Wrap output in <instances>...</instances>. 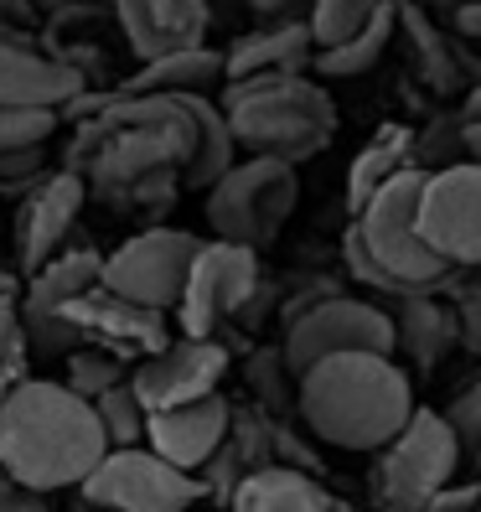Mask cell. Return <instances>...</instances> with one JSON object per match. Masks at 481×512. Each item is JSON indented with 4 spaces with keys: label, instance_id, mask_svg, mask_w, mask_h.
I'll return each instance as SVG.
<instances>
[{
    "label": "cell",
    "instance_id": "cell-1",
    "mask_svg": "<svg viewBox=\"0 0 481 512\" xmlns=\"http://www.w3.org/2000/svg\"><path fill=\"white\" fill-rule=\"evenodd\" d=\"M109 456L94 399L52 378H21L0 394V471L37 492L83 487V476Z\"/></svg>",
    "mask_w": 481,
    "mask_h": 512
},
{
    "label": "cell",
    "instance_id": "cell-2",
    "mask_svg": "<svg viewBox=\"0 0 481 512\" xmlns=\"http://www.w3.org/2000/svg\"><path fill=\"white\" fill-rule=\"evenodd\" d=\"M414 409V383L394 352H332L295 378V414L337 450H383Z\"/></svg>",
    "mask_w": 481,
    "mask_h": 512
},
{
    "label": "cell",
    "instance_id": "cell-3",
    "mask_svg": "<svg viewBox=\"0 0 481 512\" xmlns=\"http://www.w3.org/2000/svg\"><path fill=\"white\" fill-rule=\"evenodd\" d=\"M228 125L238 150L249 156H280L290 166L311 161L316 150L337 135V104L321 83L300 73H264V78H233L223 83Z\"/></svg>",
    "mask_w": 481,
    "mask_h": 512
},
{
    "label": "cell",
    "instance_id": "cell-4",
    "mask_svg": "<svg viewBox=\"0 0 481 512\" xmlns=\"http://www.w3.org/2000/svg\"><path fill=\"white\" fill-rule=\"evenodd\" d=\"M419 192H425V166H404L363 202L357 213V233H363L368 254L383 264V275L399 285V295H419V290H440V280L450 275V264L425 244L419 233Z\"/></svg>",
    "mask_w": 481,
    "mask_h": 512
},
{
    "label": "cell",
    "instance_id": "cell-5",
    "mask_svg": "<svg viewBox=\"0 0 481 512\" xmlns=\"http://www.w3.org/2000/svg\"><path fill=\"white\" fill-rule=\"evenodd\" d=\"M466 450L450 430V419L435 409H414L409 425L378 450L373 461V497L383 512H430L435 492L456 481Z\"/></svg>",
    "mask_w": 481,
    "mask_h": 512
},
{
    "label": "cell",
    "instance_id": "cell-6",
    "mask_svg": "<svg viewBox=\"0 0 481 512\" xmlns=\"http://www.w3.org/2000/svg\"><path fill=\"white\" fill-rule=\"evenodd\" d=\"M202 197H207L202 202L207 207V228H213L218 238L264 249V244H275V233L290 223L300 182H295L290 161L249 156V161H233Z\"/></svg>",
    "mask_w": 481,
    "mask_h": 512
},
{
    "label": "cell",
    "instance_id": "cell-7",
    "mask_svg": "<svg viewBox=\"0 0 481 512\" xmlns=\"http://www.w3.org/2000/svg\"><path fill=\"white\" fill-rule=\"evenodd\" d=\"M202 497V476L171 466L150 445H114L83 476V502L94 512H192Z\"/></svg>",
    "mask_w": 481,
    "mask_h": 512
},
{
    "label": "cell",
    "instance_id": "cell-8",
    "mask_svg": "<svg viewBox=\"0 0 481 512\" xmlns=\"http://www.w3.org/2000/svg\"><path fill=\"white\" fill-rule=\"evenodd\" d=\"M399 347V326L383 306L357 295H316L311 306H300L285 316V368L300 378L311 363L332 352H394Z\"/></svg>",
    "mask_w": 481,
    "mask_h": 512
},
{
    "label": "cell",
    "instance_id": "cell-9",
    "mask_svg": "<svg viewBox=\"0 0 481 512\" xmlns=\"http://www.w3.org/2000/svg\"><path fill=\"white\" fill-rule=\"evenodd\" d=\"M104 280V254L88 249V244H73L63 254H52L42 269H32L21 285V321H26V342H32L37 357H68L78 352L88 337L68 321V306L94 290Z\"/></svg>",
    "mask_w": 481,
    "mask_h": 512
},
{
    "label": "cell",
    "instance_id": "cell-10",
    "mask_svg": "<svg viewBox=\"0 0 481 512\" xmlns=\"http://www.w3.org/2000/svg\"><path fill=\"white\" fill-rule=\"evenodd\" d=\"M259 290H264L259 249L213 238V244H202L197 259H192L187 290H182V300H176V321H182L187 337H218L223 321L249 316Z\"/></svg>",
    "mask_w": 481,
    "mask_h": 512
},
{
    "label": "cell",
    "instance_id": "cell-11",
    "mask_svg": "<svg viewBox=\"0 0 481 512\" xmlns=\"http://www.w3.org/2000/svg\"><path fill=\"white\" fill-rule=\"evenodd\" d=\"M197 249H202V238L187 228H145V233L125 238L114 254H104V285L140 300V306L176 311Z\"/></svg>",
    "mask_w": 481,
    "mask_h": 512
},
{
    "label": "cell",
    "instance_id": "cell-12",
    "mask_svg": "<svg viewBox=\"0 0 481 512\" xmlns=\"http://www.w3.org/2000/svg\"><path fill=\"white\" fill-rule=\"evenodd\" d=\"M419 233H425V244L450 269L481 264V166L476 161L425 171V192H419Z\"/></svg>",
    "mask_w": 481,
    "mask_h": 512
},
{
    "label": "cell",
    "instance_id": "cell-13",
    "mask_svg": "<svg viewBox=\"0 0 481 512\" xmlns=\"http://www.w3.org/2000/svg\"><path fill=\"white\" fill-rule=\"evenodd\" d=\"M228 373V347L218 337H176L166 342L161 352L140 357L130 368V383L140 404L156 414V409H176V404H192V399H207L218 394V383Z\"/></svg>",
    "mask_w": 481,
    "mask_h": 512
},
{
    "label": "cell",
    "instance_id": "cell-14",
    "mask_svg": "<svg viewBox=\"0 0 481 512\" xmlns=\"http://www.w3.org/2000/svg\"><path fill=\"white\" fill-rule=\"evenodd\" d=\"M68 321L83 331L88 342H99V347H109L119 357H150V352H161L171 342L166 337V311L140 306V300L109 290L104 280L73 300Z\"/></svg>",
    "mask_w": 481,
    "mask_h": 512
},
{
    "label": "cell",
    "instance_id": "cell-15",
    "mask_svg": "<svg viewBox=\"0 0 481 512\" xmlns=\"http://www.w3.org/2000/svg\"><path fill=\"white\" fill-rule=\"evenodd\" d=\"M83 197H88V176L73 171V166L37 176V187L26 192V202H21V228H16V238H21L16 249H21L26 275L42 269L52 254L68 249V233H73V223L83 213Z\"/></svg>",
    "mask_w": 481,
    "mask_h": 512
},
{
    "label": "cell",
    "instance_id": "cell-16",
    "mask_svg": "<svg viewBox=\"0 0 481 512\" xmlns=\"http://www.w3.org/2000/svg\"><path fill=\"white\" fill-rule=\"evenodd\" d=\"M228 430H233V404L223 394H207V399L176 404V409H156L145 425V445L161 450L171 466L202 471L223 450Z\"/></svg>",
    "mask_w": 481,
    "mask_h": 512
},
{
    "label": "cell",
    "instance_id": "cell-17",
    "mask_svg": "<svg viewBox=\"0 0 481 512\" xmlns=\"http://www.w3.org/2000/svg\"><path fill=\"white\" fill-rule=\"evenodd\" d=\"M109 6L119 16L125 47L140 63H156L166 52L207 42V26H213L202 0H109Z\"/></svg>",
    "mask_w": 481,
    "mask_h": 512
},
{
    "label": "cell",
    "instance_id": "cell-18",
    "mask_svg": "<svg viewBox=\"0 0 481 512\" xmlns=\"http://www.w3.org/2000/svg\"><path fill=\"white\" fill-rule=\"evenodd\" d=\"M83 99V68L32 42H0V104L11 109H68Z\"/></svg>",
    "mask_w": 481,
    "mask_h": 512
},
{
    "label": "cell",
    "instance_id": "cell-19",
    "mask_svg": "<svg viewBox=\"0 0 481 512\" xmlns=\"http://www.w3.org/2000/svg\"><path fill=\"white\" fill-rule=\"evenodd\" d=\"M326 507H332V492L316 481V471L290 461L249 466L228 497V512H326Z\"/></svg>",
    "mask_w": 481,
    "mask_h": 512
},
{
    "label": "cell",
    "instance_id": "cell-20",
    "mask_svg": "<svg viewBox=\"0 0 481 512\" xmlns=\"http://www.w3.org/2000/svg\"><path fill=\"white\" fill-rule=\"evenodd\" d=\"M223 57H228V83L264 78V73H306L316 57V37H311V21H269L259 32L238 37Z\"/></svg>",
    "mask_w": 481,
    "mask_h": 512
},
{
    "label": "cell",
    "instance_id": "cell-21",
    "mask_svg": "<svg viewBox=\"0 0 481 512\" xmlns=\"http://www.w3.org/2000/svg\"><path fill=\"white\" fill-rule=\"evenodd\" d=\"M223 83H228V57L197 42L156 57V63H140V78H130V94H213Z\"/></svg>",
    "mask_w": 481,
    "mask_h": 512
},
{
    "label": "cell",
    "instance_id": "cell-22",
    "mask_svg": "<svg viewBox=\"0 0 481 512\" xmlns=\"http://www.w3.org/2000/svg\"><path fill=\"white\" fill-rule=\"evenodd\" d=\"M182 99L192 104V119H197V150L182 166V187L207 192L238 161V140H233V125H228V109L213 94H182Z\"/></svg>",
    "mask_w": 481,
    "mask_h": 512
},
{
    "label": "cell",
    "instance_id": "cell-23",
    "mask_svg": "<svg viewBox=\"0 0 481 512\" xmlns=\"http://www.w3.org/2000/svg\"><path fill=\"white\" fill-rule=\"evenodd\" d=\"M394 37H399V6L388 0V6H383L357 37H347V42H337V47H316L311 68H316L321 78H363V73H373V68L383 63V52H388V42H394Z\"/></svg>",
    "mask_w": 481,
    "mask_h": 512
},
{
    "label": "cell",
    "instance_id": "cell-24",
    "mask_svg": "<svg viewBox=\"0 0 481 512\" xmlns=\"http://www.w3.org/2000/svg\"><path fill=\"white\" fill-rule=\"evenodd\" d=\"M404 166H414V130H399V125L378 130V140H368L363 150H357V161L347 171V213L357 218V213H363V202L394 171H404Z\"/></svg>",
    "mask_w": 481,
    "mask_h": 512
},
{
    "label": "cell",
    "instance_id": "cell-25",
    "mask_svg": "<svg viewBox=\"0 0 481 512\" xmlns=\"http://www.w3.org/2000/svg\"><path fill=\"white\" fill-rule=\"evenodd\" d=\"M399 347L414 357L419 368H435L445 342L456 337V321H450L440 306H435V290H419V295H399Z\"/></svg>",
    "mask_w": 481,
    "mask_h": 512
},
{
    "label": "cell",
    "instance_id": "cell-26",
    "mask_svg": "<svg viewBox=\"0 0 481 512\" xmlns=\"http://www.w3.org/2000/svg\"><path fill=\"white\" fill-rule=\"evenodd\" d=\"M94 409H99V425H104V435H109V450H114V445H145L150 409L140 404V394H135L130 378L114 383V388H104V394L94 399Z\"/></svg>",
    "mask_w": 481,
    "mask_h": 512
},
{
    "label": "cell",
    "instance_id": "cell-27",
    "mask_svg": "<svg viewBox=\"0 0 481 512\" xmlns=\"http://www.w3.org/2000/svg\"><path fill=\"white\" fill-rule=\"evenodd\" d=\"M388 6V0H311V37L316 47H337L347 37H357L363 26Z\"/></svg>",
    "mask_w": 481,
    "mask_h": 512
},
{
    "label": "cell",
    "instance_id": "cell-28",
    "mask_svg": "<svg viewBox=\"0 0 481 512\" xmlns=\"http://www.w3.org/2000/svg\"><path fill=\"white\" fill-rule=\"evenodd\" d=\"M68 363V388H78L83 399H99L104 388H114V383H125L130 378V368H125V357L119 352H109V347H99V342H83L78 352H68L63 357Z\"/></svg>",
    "mask_w": 481,
    "mask_h": 512
},
{
    "label": "cell",
    "instance_id": "cell-29",
    "mask_svg": "<svg viewBox=\"0 0 481 512\" xmlns=\"http://www.w3.org/2000/svg\"><path fill=\"white\" fill-rule=\"evenodd\" d=\"M32 363V342H26V321H21V295L16 300H0V394L16 388Z\"/></svg>",
    "mask_w": 481,
    "mask_h": 512
},
{
    "label": "cell",
    "instance_id": "cell-30",
    "mask_svg": "<svg viewBox=\"0 0 481 512\" xmlns=\"http://www.w3.org/2000/svg\"><path fill=\"white\" fill-rule=\"evenodd\" d=\"M57 130V109H11L0 104V156L11 150H37Z\"/></svg>",
    "mask_w": 481,
    "mask_h": 512
},
{
    "label": "cell",
    "instance_id": "cell-31",
    "mask_svg": "<svg viewBox=\"0 0 481 512\" xmlns=\"http://www.w3.org/2000/svg\"><path fill=\"white\" fill-rule=\"evenodd\" d=\"M456 161H466L461 156V114H445V119H435V125H425L414 135V166L440 171V166H456Z\"/></svg>",
    "mask_w": 481,
    "mask_h": 512
},
{
    "label": "cell",
    "instance_id": "cell-32",
    "mask_svg": "<svg viewBox=\"0 0 481 512\" xmlns=\"http://www.w3.org/2000/svg\"><path fill=\"white\" fill-rule=\"evenodd\" d=\"M399 21L409 26V37H414L419 57H425V73H430V83H440V88H450V83H456V63H450L445 42L430 32V21L419 16V11H409V6H399Z\"/></svg>",
    "mask_w": 481,
    "mask_h": 512
},
{
    "label": "cell",
    "instance_id": "cell-33",
    "mask_svg": "<svg viewBox=\"0 0 481 512\" xmlns=\"http://www.w3.org/2000/svg\"><path fill=\"white\" fill-rule=\"evenodd\" d=\"M450 419V430H456L461 450L466 456H481V383H466L456 399H450V409H440Z\"/></svg>",
    "mask_w": 481,
    "mask_h": 512
},
{
    "label": "cell",
    "instance_id": "cell-34",
    "mask_svg": "<svg viewBox=\"0 0 481 512\" xmlns=\"http://www.w3.org/2000/svg\"><path fill=\"white\" fill-rule=\"evenodd\" d=\"M0 512H47V492L26 487V481L0 471Z\"/></svg>",
    "mask_w": 481,
    "mask_h": 512
},
{
    "label": "cell",
    "instance_id": "cell-35",
    "mask_svg": "<svg viewBox=\"0 0 481 512\" xmlns=\"http://www.w3.org/2000/svg\"><path fill=\"white\" fill-rule=\"evenodd\" d=\"M476 507H481V481H450L430 502V512H476Z\"/></svg>",
    "mask_w": 481,
    "mask_h": 512
},
{
    "label": "cell",
    "instance_id": "cell-36",
    "mask_svg": "<svg viewBox=\"0 0 481 512\" xmlns=\"http://www.w3.org/2000/svg\"><path fill=\"white\" fill-rule=\"evenodd\" d=\"M32 21V0H0V42H26Z\"/></svg>",
    "mask_w": 481,
    "mask_h": 512
},
{
    "label": "cell",
    "instance_id": "cell-37",
    "mask_svg": "<svg viewBox=\"0 0 481 512\" xmlns=\"http://www.w3.org/2000/svg\"><path fill=\"white\" fill-rule=\"evenodd\" d=\"M37 176H42V145L0 156V182H37Z\"/></svg>",
    "mask_w": 481,
    "mask_h": 512
},
{
    "label": "cell",
    "instance_id": "cell-38",
    "mask_svg": "<svg viewBox=\"0 0 481 512\" xmlns=\"http://www.w3.org/2000/svg\"><path fill=\"white\" fill-rule=\"evenodd\" d=\"M456 337L481 357V290L461 295V311H456Z\"/></svg>",
    "mask_w": 481,
    "mask_h": 512
},
{
    "label": "cell",
    "instance_id": "cell-39",
    "mask_svg": "<svg viewBox=\"0 0 481 512\" xmlns=\"http://www.w3.org/2000/svg\"><path fill=\"white\" fill-rule=\"evenodd\" d=\"M244 6H249L254 16H264V21H300V16H295L300 0H244Z\"/></svg>",
    "mask_w": 481,
    "mask_h": 512
},
{
    "label": "cell",
    "instance_id": "cell-40",
    "mask_svg": "<svg viewBox=\"0 0 481 512\" xmlns=\"http://www.w3.org/2000/svg\"><path fill=\"white\" fill-rule=\"evenodd\" d=\"M450 26H456L466 42H481V0H471V6H456V11H450Z\"/></svg>",
    "mask_w": 481,
    "mask_h": 512
},
{
    "label": "cell",
    "instance_id": "cell-41",
    "mask_svg": "<svg viewBox=\"0 0 481 512\" xmlns=\"http://www.w3.org/2000/svg\"><path fill=\"white\" fill-rule=\"evenodd\" d=\"M202 6H207V16H213V21H233L238 11H249L244 0H202Z\"/></svg>",
    "mask_w": 481,
    "mask_h": 512
},
{
    "label": "cell",
    "instance_id": "cell-42",
    "mask_svg": "<svg viewBox=\"0 0 481 512\" xmlns=\"http://www.w3.org/2000/svg\"><path fill=\"white\" fill-rule=\"evenodd\" d=\"M461 114H466V119H481V78L466 88V104H461Z\"/></svg>",
    "mask_w": 481,
    "mask_h": 512
},
{
    "label": "cell",
    "instance_id": "cell-43",
    "mask_svg": "<svg viewBox=\"0 0 481 512\" xmlns=\"http://www.w3.org/2000/svg\"><path fill=\"white\" fill-rule=\"evenodd\" d=\"M21 295V280L11 275V269H0V300H16Z\"/></svg>",
    "mask_w": 481,
    "mask_h": 512
},
{
    "label": "cell",
    "instance_id": "cell-44",
    "mask_svg": "<svg viewBox=\"0 0 481 512\" xmlns=\"http://www.w3.org/2000/svg\"><path fill=\"white\" fill-rule=\"evenodd\" d=\"M326 512H363V507H352V502H342V497H332V507Z\"/></svg>",
    "mask_w": 481,
    "mask_h": 512
},
{
    "label": "cell",
    "instance_id": "cell-45",
    "mask_svg": "<svg viewBox=\"0 0 481 512\" xmlns=\"http://www.w3.org/2000/svg\"><path fill=\"white\" fill-rule=\"evenodd\" d=\"M440 11H456V6H471V0H435Z\"/></svg>",
    "mask_w": 481,
    "mask_h": 512
},
{
    "label": "cell",
    "instance_id": "cell-46",
    "mask_svg": "<svg viewBox=\"0 0 481 512\" xmlns=\"http://www.w3.org/2000/svg\"><path fill=\"white\" fill-rule=\"evenodd\" d=\"M99 6H109V0H99Z\"/></svg>",
    "mask_w": 481,
    "mask_h": 512
},
{
    "label": "cell",
    "instance_id": "cell-47",
    "mask_svg": "<svg viewBox=\"0 0 481 512\" xmlns=\"http://www.w3.org/2000/svg\"><path fill=\"white\" fill-rule=\"evenodd\" d=\"M476 512H481V507H476Z\"/></svg>",
    "mask_w": 481,
    "mask_h": 512
}]
</instances>
